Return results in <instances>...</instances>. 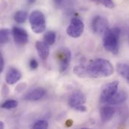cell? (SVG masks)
<instances>
[{
	"mask_svg": "<svg viewBox=\"0 0 129 129\" xmlns=\"http://www.w3.org/2000/svg\"><path fill=\"white\" fill-rule=\"evenodd\" d=\"M18 105V102L15 100H8L6 101H5L2 105H1V108L3 109H14Z\"/></svg>",
	"mask_w": 129,
	"mask_h": 129,
	"instance_id": "ffe728a7",
	"label": "cell"
},
{
	"mask_svg": "<svg viewBox=\"0 0 129 129\" xmlns=\"http://www.w3.org/2000/svg\"><path fill=\"white\" fill-rule=\"evenodd\" d=\"M2 96L3 97H8V95H9V92H10V90H9V88L8 85H4L2 88Z\"/></svg>",
	"mask_w": 129,
	"mask_h": 129,
	"instance_id": "603a6c76",
	"label": "cell"
},
{
	"mask_svg": "<svg viewBox=\"0 0 129 129\" xmlns=\"http://www.w3.org/2000/svg\"><path fill=\"white\" fill-rule=\"evenodd\" d=\"M49 124L45 120H38L32 125V128L35 129H46L48 128Z\"/></svg>",
	"mask_w": 129,
	"mask_h": 129,
	"instance_id": "44dd1931",
	"label": "cell"
},
{
	"mask_svg": "<svg viewBox=\"0 0 129 129\" xmlns=\"http://www.w3.org/2000/svg\"><path fill=\"white\" fill-rule=\"evenodd\" d=\"M35 48L41 59L43 61H46L50 54L49 45H47L44 42H43L41 41H38L35 43Z\"/></svg>",
	"mask_w": 129,
	"mask_h": 129,
	"instance_id": "4fadbf2b",
	"label": "cell"
},
{
	"mask_svg": "<svg viewBox=\"0 0 129 129\" xmlns=\"http://www.w3.org/2000/svg\"><path fill=\"white\" fill-rule=\"evenodd\" d=\"M45 95H46L45 89H44L43 88H36L30 91L29 93H27L25 95L24 99L29 101H36L43 98Z\"/></svg>",
	"mask_w": 129,
	"mask_h": 129,
	"instance_id": "7c38bea8",
	"label": "cell"
},
{
	"mask_svg": "<svg viewBox=\"0 0 129 129\" xmlns=\"http://www.w3.org/2000/svg\"><path fill=\"white\" fill-rule=\"evenodd\" d=\"M21 78H22L21 72L17 69L14 67H11L6 73L5 81L8 85H14L17 83Z\"/></svg>",
	"mask_w": 129,
	"mask_h": 129,
	"instance_id": "30bf717a",
	"label": "cell"
},
{
	"mask_svg": "<svg viewBox=\"0 0 129 129\" xmlns=\"http://www.w3.org/2000/svg\"><path fill=\"white\" fill-rule=\"evenodd\" d=\"M29 24L31 25L32 31L36 34H40L46 30V20L44 14L38 11H33L29 17Z\"/></svg>",
	"mask_w": 129,
	"mask_h": 129,
	"instance_id": "3957f363",
	"label": "cell"
},
{
	"mask_svg": "<svg viewBox=\"0 0 129 129\" xmlns=\"http://www.w3.org/2000/svg\"><path fill=\"white\" fill-rule=\"evenodd\" d=\"M11 32L14 40L17 45H23L29 42V34L24 29L15 27L12 29Z\"/></svg>",
	"mask_w": 129,
	"mask_h": 129,
	"instance_id": "ba28073f",
	"label": "cell"
},
{
	"mask_svg": "<svg viewBox=\"0 0 129 129\" xmlns=\"http://www.w3.org/2000/svg\"><path fill=\"white\" fill-rule=\"evenodd\" d=\"M26 83H20V84L17 85L15 90L17 92H22L26 89Z\"/></svg>",
	"mask_w": 129,
	"mask_h": 129,
	"instance_id": "d4e9b609",
	"label": "cell"
},
{
	"mask_svg": "<svg viewBox=\"0 0 129 129\" xmlns=\"http://www.w3.org/2000/svg\"><path fill=\"white\" fill-rule=\"evenodd\" d=\"M86 65L84 64H80L76 66L74 68V72L80 78H85L87 77V74H86Z\"/></svg>",
	"mask_w": 129,
	"mask_h": 129,
	"instance_id": "e0dca14e",
	"label": "cell"
},
{
	"mask_svg": "<svg viewBox=\"0 0 129 129\" xmlns=\"http://www.w3.org/2000/svg\"><path fill=\"white\" fill-rule=\"evenodd\" d=\"M116 69L119 74L125 79L127 82L129 83V65L125 64H118L116 66Z\"/></svg>",
	"mask_w": 129,
	"mask_h": 129,
	"instance_id": "9a60e30c",
	"label": "cell"
},
{
	"mask_svg": "<svg viewBox=\"0 0 129 129\" xmlns=\"http://www.w3.org/2000/svg\"><path fill=\"white\" fill-rule=\"evenodd\" d=\"M29 3H34L35 2V0H28Z\"/></svg>",
	"mask_w": 129,
	"mask_h": 129,
	"instance_id": "f546056e",
	"label": "cell"
},
{
	"mask_svg": "<svg viewBox=\"0 0 129 129\" xmlns=\"http://www.w3.org/2000/svg\"><path fill=\"white\" fill-rule=\"evenodd\" d=\"M11 31L8 29L0 30V44H5L9 41Z\"/></svg>",
	"mask_w": 129,
	"mask_h": 129,
	"instance_id": "d6986e66",
	"label": "cell"
},
{
	"mask_svg": "<svg viewBox=\"0 0 129 129\" xmlns=\"http://www.w3.org/2000/svg\"><path fill=\"white\" fill-rule=\"evenodd\" d=\"M86 102V96L80 91H76L71 94L68 99V105L71 108H75L79 105L84 104Z\"/></svg>",
	"mask_w": 129,
	"mask_h": 129,
	"instance_id": "9c48e42d",
	"label": "cell"
},
{
	"mask_svg": "<svg viewBox=\"0 0 129 129\" xmlns=\"http://www.w3.org/2000/svg\"><path fill=\"white\" fill-rule=\"evenodd\" d=\"M58 60L59 62V69L61 73L64 72L68 68L71 60V53L69 49L63 48L58 51Z\"/></svg>",
	"mask_w": 129,
	"mask_h": 129,
	"instance_id": "52a82bcc",
	"label": "cell"
},
{
	"mask_svg": "<svg viewBox=\"0 0 129 129\" xmlns=\"http://www.w3.org/2000/svg\"><path fill=\"white\" fill-rule=\"evenodd\" d=\"M92 28L93 32L98 35L104 34L109 29V23L108 21L104 17L98 15L94 17L92 23Z\"/></svg>",
	"mask_w": 129,
	"mask_h": 129,
	"instance_id": "8992f818",
	"label": "cell"
},
{
	"mask_svg": "<svg viewBox=\"0 0 129 129\" xmlns=\"http://www.w3.org/2000/svg\"><path fill=\"white\" fill-rule=\"evenodd\" d=\"M119 85V81H113L107 83L101 91L100 95V102L102 103H107V101L117 92Z\"/></svg>",
	"mask_w": 129,
	"mask_h": 129,
	"instance_id": "5b68a950",
	"label": "cell"
},
{
	"mask_svg": "<svg viewBox=\"0 0 129 129\" xmlns=\"http://www.w3.org/2000/svg\"><path fill=\"white\" fill-rule=\"evenodd\" d=\"M4 66H5V61H4L2 54L0 52V73L3 71Z\"/></svg>",
	"mask_w": 129,
	"mask_h": 129,
	"instance_id": "4316f807",
	"label": "cell"
},
{
	"mask_svg": "<svg viewBox=\"0 0 129 129\" xmlns=\"http://www.w3.org/2000/svg\"><path fill=\"white\" fill-rule=\"evenodd\" d=\"M84 23L79 17H74L71 19L67 30V34L72 38H79L84 31Z\"/></svg>",
	"mask_w": 129,
	"mask_h": 129,
	"instance_id": "277c9868",
	"label": "cell"
},
{
	"mask_svg": "<svg viewBox=\"0 0 129 129\" xmlns=\"http://www.w3.org/2000/svg\"><path fill=\"white\" fill-rule=\"evenodd\" d=\"M120 30L118 27L108 29L104 34L103 46L107 51L113 54H118L119 43Z\"/></svg>",
	"mask_w": 129,
	"mask_h": 129,
	"instance_id": "7a4b0ae2",
	"label": "cell"
},
{
	"mask_svg": "<svg viewBox=\"0 0 129 129\" xmlns=\"http://www.w3.org/2000/svg\"><path fill=\"white\" fill-rule=\"evenodd\" d=\"M90 1H92L93 2H99V3H101V0H90Z\"/></svg>",
	"mask_w": 129,
	"mask_h": 129,
	"instance_id": "f1b7e54d",
	"label": "cell"
},
{
	"mask_svg": "<svg viewBox=\"0 0 129 129\" xmlns=\"http://www.w3.org/2000/svg\"><path fill=\"white\" fill-rule=\"evenodd\" d=\"M29 67H30V69H32V70H35V69H36L38 67V61L35 60V59H31L30 61H29Z\"/></svg>",
	"mask_w": 129,
	"mask_h": 129,
	"instance_id": "cb8c5ba5",
	"label": "cell"
},
{
	"mask_svg": "<svg viewBox=\"0 0 129 129\" xmlns=\"http://www.w3.org/2000/svg\"><path fill=\"white\" fill-rule=\"evenodd\" d=\"M5 128V124L2 122V121H0V129H2Z\"/></svg>",
	"mask_w": 129,
	"mask_h": 129,
	"instance_id": "83f0119b",
	"label": "cell"
},
{
	"mask_svg": "<svg viewBox=\"0 0 129 129\" xmlns=\"http://www.w3.org/2000/svg\"><path fill=\"white\" fill-rule=\"evenodd\" d=\"M56 35L53 31H49L48 32H47L44 37V42L48 45H53L56 42Z\"/></svg>",
	"mask_w": 129,
	"mask_h": 129,
	"instance_id": "ac0fdd59",
	"label": "cell"
},
{
	"mask_svg": "<svg viewBox=\"0 0 129 129\" xmlns=\"http://www.w3.org/2000/svg\"><path fill=\"white\" fill-rule=\"evenodd\" d=\"M128 98V95L125 91H117L113 97H111L107 103L108 105H119L123 103Z\"/></svg>",
	"mask_w": 129,
	"mask_h": 129,
	"instance_id": "5bb4252c",
	"label": "cell"
},
{
	"mask_svg": "<svg viewBox=\"0 0 129 129\" xmlns=\"http://www.w3.org/2000/svg\"><path fill=\"white\" fill-rule=\"evenodd\" d=\"M101 3L107 8H113L115 4L113 0H101Z\"/></svg>",
	"mask_w": 129,
	"mask_h": 129,
	"instance_id": "7402d4cb",
	"label": "cell"
},
{
	"mask_svg": "<svg viewBox=\"0 0 129 129\" xmlns=\"http://www.w3.org/2000/svg\"><path fill=\"white\" fill-rule=\"evenodd\" d=\"M28 17V13L26 11H18L14 14V20L18 24L24 23Z\"/></svg>",
	"mask_w": 129,
	"mask_h": 129,
	"instance_id": "2e32d148",
	"label": "cell"
},
{
	"mask_svg": "<svg viewBox=\"0 0 129 129\" xmlns=\"http://www.w3.org/2000/svg\"><path fill=\"white\" fill-rule=\"evenodd\" d=\"M87 77L97 79L106 78L112 76L114 72L113 66L111 63L103 58H98L86 66Z\"/></svg>",
	"mask_w": 129,
	"mask_h": 129,
	"instance_id": "6da1fadb",
	"label": "cell"
},
{
	"mask_svg": "<svg viewBox=\"0 0 129 129\" xmlns=\"http://www.w3.org/2000/svg\"><path fill=\"white\" fill-rule=\"evenodd\" d=\"M74 109H75L77 111H79V112H81V113L86 112V110H87L86 107L83 104H82V105H79V106H76V107H75V108H74Z\"/></svg>",
	"mask_w": 129,
	"mask_h": 129,
	"instance_id": "484cf974",
	"label": "cell"
},
{
	"mask_svg": "<svg viewBox=\"0 0 129 129\" xmlns=\"http://www.w3.org/2000/svg\"><path fill=\"white\" fill-rule=\"evenodd\" d=\"M115 113H116V109L113 107L111 105H107L101 107L100 110V115L102 122H109L113 117Z\"/></svg>",
	"mask_w": 129,
	"mask_h": 129,
	"instance_id": "8fae6325",
	"label": "cell"
}]
</instances>
